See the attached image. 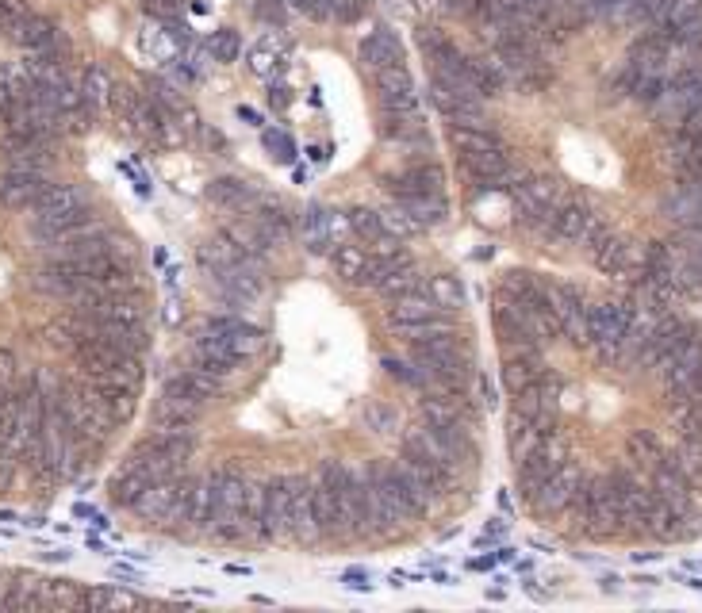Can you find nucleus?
I'll list each match as a JSON object with an SVG mask.
<instances>
[{
    "label": "nucleus",
    "mask_w": 702,
    "mask_h": 613,
    "mask_svg": "<svg viewBox=\"0 0 702 613\" xmlns=\"http://www.w3.org/2000/svg\"><path fill=\"white\" fill-rule=\"evenodd\" d=\"M495 564H499L495 556H472V560H468V568H472V571H492Z\"/></svg>",
    "instance_id": "nucleus-48"
},
{
    "label": "nucleus",
    "mask_w": 702,
    "mask_h": 613,
    "mask_svg": "<svg viewBox=\"0 0 702 613\" xmlns=\"http://www.w3.org/2000/svg\"><path fill=\"white\" fill-rule=\"evenodd\" d=\"M434 315H442V303L430 292V284H419V288H411V292H403V296L392 299L388 322L399 326V322H419V318H434Z\"/></svg>",
    "instance_id": "nucleus-14"
},
{
    "label": "nucleus",
    "mask_w": 702,
    "mask_h": 613,
    "mask_svg": "<svg viewBox=\"0 0 702 613\" xmlns=\"http://www.w3.org/2000/svg\"><path fill=\"white\" fill-rule=\"evenodd\" d=\"M307 158H311V161H327V150H323V146H307Z\"/></svg>",
    "instance_id": "nucleus-50"
},
{
    "label": "nucleus",
    "mask_w": 702,
    "mask_h": 613,
    "mask_svg": "<svg viewBox=\"0 0 702 613\" xmlns=\"http://www.w3.org/2000/svg\"><path fill=\"white\" fill-rule=\"evenodd\" d=\"M580 483H584V472L576 464H561L553 476L545 479V487L530 502H534V510H541V514H564V510H572Z\"/></svg>",
    "instance_id": "nucleus-5"
},
{
    "label": "nucleus",
    "mask_w": 702,
    "mask_h": 613,
    "mask_svg": "<svg viewBox=\"0 0 702 613\" xmlns=\"http://www.w3.org/2000/svg\"><path fill=\"white\" fill-rule=\"evenodd\" d=\"M131 510L154 525L185 522V476L181 479H154Z\"/></svg>",
    "instance_id": "nucleus-2"
},
{
    "label": "nucleus",
    "mask_w": 702,
    "mask_h": 613,
    "mask_svg": "<svg viewBox=\"0 0 702 613\" xmlns=\"http://www.w3.org/2000/svg\"><path fill=\"white\" fill-rule=\"evenodd\" d=\"M238 119H246V123H254V127H261V115L254 112V108H246V104L238 108Z\"/></svg>",
    "instance_id": "nucleus-49"
},
{
    "label": "nucleus",
    "mask_w": 702,
    "mask_h": 613,
    "mask_svg": "<svg viewBox=\"0 0 702 613\" xmlns=\"http://www.w3.org/2000/svg\"><path fill=\"white\" fill-rule=\"evenodd\" d=\"M311 510H315V522H319V533H338V491L327 487V483H311Z\"/></svg>",
    "instance_id": "nucleus-23"
},
{
    "label": "nucleus",
    "mask_w": 702,
    "mask_h": 613,
    "mask_svg": "<svg viewBox=\"0 0 702 613\" xmlns=\"http://www.w3.org/2000/svg\"><path fill=\"white\" fill-rule=\"evenodd\" d=\"M442 184H445V173L442 165H411V169H403V173H388L384 177V188L396 196L399 204H407V200H419V196H442Z\"/></svg>",
    "instance_id": "nucleus-3"
},
{
    "label": "nucleus",
    "mask_w": 702,
    "mask_h": 613,
    "mask_svg": "<svg viewBox=\"0 0 702 613\" xmlns=\"http://www.w3.org/2000/svg\"><path fill=\"white\" fill-rule=\"evenodd\" d=\"M373 89H376L380 100H392V96H407V92H415V85H411V73H407V69L392 66V69H376Z\"/></svg>",
    "instance_id": "nucleus-29"
},
{
    "label": "nucleus",
    "mask_w": 702,
    "mask_h": 613,
    "mask_svg": "<svg viewBox=\"0 0 702 613\" xmlns=\"http://www.w3.org/2000/svg\"><path fill=\"white\" fill-rule=\"evenodd\" d=\"M350 479H353V472L346 468V464H338V460H327V464H323V472H319V483H327V487H334V491H338V487H346Z\"/></svg>",
    "instance_id": "nucleus-44"
},
{
    "label": "nucleus",
    "mask_w": 702,
    "mask_h": 613,
    "mask_svg": "<svg viewBox=\"0 0 702 613\" xmlns=\"http://www.w3.org/2000/svg\"><path fill=\"white\" fill-rule=\"evenodd\" d=\"M269 491V518L281 525V533H288V514H292V495H296V476H277L265 479Z\"/></svg>",
    "instance_id": "nucleus-20"
},
{
    "label": "nucleus",
    "mask_w": 702,
    "mask_h": 613,
    "mask_svg": "<svg viewBox=\"0 0 702 613\" xmlns=\"http://www.w3.org/2000/svg\"><path fill=\"white\" fill-rule=\"evenodd\" d=\"M384 135L392 138V142H426L430 146V138H426V123H422L419 112L411 115H388V123H384Z\"/></svg>",
    "instance_id": "nucleus-30"
},
{
    "label": "nucleus",
    "mask_w": 702,
    "mask_h": 613,
    "mask_svg": "<svg viewBox=\"0 0 702 613\" xmlns=\"http://www.w3.org/2000/svg\"><path fill=\"white\" fill-rule=\"evenodd\" d=\"M668 165L676 184H699L702 181V142H691L683 150H668Z\"/></svg>",
    "instance_id": "nucleus-24"
},
{
    "label": "nucleus",
    "mask_w": 702,
    "mask_h": 613,
    "mask_svg": "<svg viewBox=\"0 0 702 613\" xmlns=\"http://www.w3.org/2000/svg\"><path fill=\"white\" fill-rule=\"evenodd\" d=\"M254 12H258V20L281 27V23H284V0H261Z\"/></svg>",
    "instance_id": "nucleus-45"
},
{
    "label": "nucleus",
    "mask_w": 702,
    "mask_h": 613,
    "mask_svg": "<svg viewBox=\"0 0 702 613\" xmlns=\"http://www.w3.org/2000/svg\"><path fill=\"white\" fill-rule=\"evenodd\" d=\"M330 261H334V273L350 284H365V269H369V253L353 242H342L330 250Z\"/></svg>",
    "instance_id": "nucleus-19"
},
{
    "label": "nucleus",
    "mask_w": 702,
    "mask_h": 613,
    "mask_svg": "<svg viewBox=\"0 0 702 613\" xmlns=\"http://www.w3.org/2000/svg\"><path fill=\"white\" fill-rule=\"evenodd\" d=\"M361 418H365V426H369V430H373V433H388V430H396V410H392V407H384V403H369Z\"/></svg>",
    "instance_id": "nucleus-40"
},
{
    "label": "nucleus",
    "mask_w": 702,
    "mask_h": 613,
    "mask_svg": "<svg viewBox=\"0 0 702 613\" xmlns=\"http://www.w3.org/2000/svg\"><path fill=\"white\" fill-rule=\"evenodd\" d=\"M430 292H434L438 303H445V307H465V288L457 284V276H434V280H430Z\"/></svg>",
    "instance_id": "nucleus-39"
},
{
    "label": "nucleus",
    "mask_w": 702,
    "mask_h": 613,
    "mask_svg": "<svg viewBox=\"0 0 702 613\" xmlns=\"http://www.w3.org/2000/svg\"><path fill=\"white\" fill-rule=\"evenodd\" d=\"M664 449H668V445H664L660 433H653V430H633L630 437H626V453H630V460H637V464H653Z\"/></svg>",
    "instance_id": "nucleus-32"
},
{
    "label": "nucleus",
    "mask_w": 702,
    "mask_h": 613,
    "mask_svg": "<svg viewBox=\"0 0 702 613\" xmlns=\"http://www.w3.org/2000/svg\"><path fill=\"white\" fill-rule=\"evenodd\" d=\"M192 357H196V364H200V368H208V372L223 376V380L231 376L238 364L246 361V357L234 349L231 341L215 338V334H204V330H200V338L192 341Z\"/></svg>",
    "instance_id": "nucleus-9"
},
{
    "label": "nucleus",
    "mask_w": 702,
    "mask_h": 613,
    "mask_svg": "<svg viewBox=\"0 0 702 613\" xmlns=\"http://www.w3.org/2000/svg\"><path fill=\"white\" fill-rule=\"evenodd\" d=\"M668 39H672V46L687 50V54H702V16H695V20H687L683 27H676Z\"/></svg>",
    "instance_id": "nucleus-38"
},
{
    "label": "nucleus",
    "mask_w": 702,
    "mask_h": 613,
    "mask_svg": "<svg viewBox=\"0 0 702 613\" xmlns=\"http://www.w3.org/2000/svg\"><path fill=\"white\" fill-rule=\"evenodd\" d=\"M300 230H304L307 250H311V253L334 250V242H330V211L323 204L304 207V215H300Z\"/></svg>",
    "instance_id": "nucleus-18"
},
{
    "label": "nucleus",
    "mask_w": 702,
    "mask_h": 613,
    "mask_svg": "<svg viewBox=\"0 0 702 613\" xmlns=\"http://www.w3.org/2000/svg\"><path fill=\"white\" fill-rule=\"evenodd\" d=\"M369 12V0H334V8H330V20L338 23H357L361 16Z\"/></svg>",
    "instance_id": "nucleus-42"
},
{
    "label": "nucleus",
    "mask_w": 702,
    "mask_h": 613,
    "mask_svg": "<svg viewBox=\"0 0 702 613\" xmlns=\"http://www.w3.org/2000/svg\"><path fill=\"white\" fill-rule=\"evenodd\" d=\"M12 372H16V357H12L8 349H0V384H8Z\"/></svg>",
    "instance_id": "nucleus-46"
},
{
    "label": "nucleus",
    "mask_w": 702,
    "mask_h": 613,
    "mask_svg": "<svg viewBox=\"0 0 702 613\" xmlns=\"http://www.w3.org/2000/svg\"><path fill=\"white\" fill-rule=\"evenodd\" d=\"M261 146H265L277 161H284V165H292V161L300 158L292 135H284V131H277V127H261Z\"/></svg>",
    "instance_id": "nucleus-36"
},
{
    "label": "nucleus",
    "mask_w": 702,
    "mask_h": 613,
    "mask_svg": "<svg viewBox=\"0 0 702 613\" xmlns=\"http://www.w3.org/2000/svg\"><path fill=\"white\" fill-rule=\"evenodd\" d=\"M4 35H8L16 46H24L27 54H39V50H50V46L62 43L58 27H54L47 16H35V12H27L24 20H16Z\"/></svg>",
    "instance_id": "nucleus-12"
},
{
    "label": "nucleus",
    "mask_w": 702,
    "mask_h": 613,
    "mask_svg": "<svg viewBox=\"0 0 702 613\" xmlns=\"http://www.w3.org/2000/svg\"><path fill=\"white\" fill-rule=\"evenodd\" d=\"M695 16H702V0H664L660 12H656L653 27L660 35H672L676 27H683V23L695 20Z\"/></svg>",
    "instance_id": "nucleus-21"
},
{
    "label": "nucleus",
    "mask_w": 702,
    "mask_h": 613,
    "mask_svg": "<svg viewBox=\"0 0 702 613\" xmlns=\"http://www.w3.org/2000/svg\"><path fill=\"white\" fill-rule=\"evenodd\" d=\"M545 372V357L541 349H507L503 353V384H507V395H522L541 380Z\"/></svg>",
    "instance_id": "nucleus-7"
},
{
    "label": "nucleus",
    "mask_w": 702,
    "mask_h": 613,
    "mask_svg": "<svg viewBox=\"0 0 702 613\" xmlns=\"http://www.w3.org/2000/svg\"><path fill=\"white\" fill-rule=\"evenodd\" d=\"M269 104H273L277 112H284V108H288V89H284V85H273V89H269Z\"/></svg>",
    "instance_id": "nucleus-47"
},
{
    "label": "nucleus",
    "mask_w": 702,
    "mask_h": 613,
    "mask_svg": "<svg viewBox=\"0 0 702 613\" xmlns=\"http://www.w3.org/2000/svg\"><path fill=\"white\" fill-rule=\"evenodd\" d=\"M561 4H568V0H561Z\"/></svg>",
    "instance_id": "nucleus-51"
},
{
    "label": "nucleus",
    "mask_w": 702,
    "mask_h": 613,
    "mask_svg": "<svg viewBox=\"0 0 702 613\" xmlns=\"http://www.w3.org/2000/svg\"><path fill=\"white\" fill-rule=\"evenodd\" d=\"M346 223H350L353 234H357L365 246H380V242L388 238L384 215H376L373 207H353V211H346Z\"/></svg>",
    "instance_id": "nucleus-25"
},
{
    "label": "nucleus",
    "mask_w": 702,
    "mask_h": 613,
    "mask_svg": "<svg viewBox=\"0 0 702 613\" xmlns=\"http://www.w3.org/2000/svg\"><path fill=\"white\" fill-rule=\"evenodd\" d=\"M668 58H672V39L660 35V31H649L630 46V66L641 69V73H660Z\"/></svg>",
    "instance_id": "nucleus-15"
},
{
    "label": "nucleus",
    "mask_w": 702,
    "mask_h": 613,
    "mask_svg": "<svg viewBox=\"0 0 702 613\" xmlns=\"http://www.w3.org/2000/svg\"><path fill=\"white\" fill-rule=\"evenodd\" d=\"M204 334H215V338L231 341L242 357H254L261 349L258 326H250V322H242V318H234V315H208L204 318Z\"/></svg>",
    "instance_id": "nucleus-10"
},
{
    "label": "nucleus",
    "mask_w": 702,
    "mask_h": 613,
    "mask_svg": "<svg viewBox=\"0 0 702 613\" xmlns=\"http://www.w3.org/2000/svg\"><path fill=\"white\" fill-rule=\"evenodd\" d=\"M403 211H407L411 223H419V227H438L445 215H449V207H445L442 196H419V200H407Z\"/></svg>",
    "instance_id": "nucleus-31"
},
{
    "label": "nucleus",
    "mask_w": 702,
    "mask_h": 613,
    "mask_svg": "<svg viewBox=\"0 0 702 613\" xmlns=\"http://www.w3.org/2000/svg\"><path fill=\"white\" fill-rule=\"evenodd\" d=\"M453 146L461 154H472V150H495L499 138L492 131H484V127H453Z\"/></svg>",
    "instance_id": "nucleus-34"
},
{
    "label": "nucleus",
    "mask_w": 702,
    "mask_h": 613,
    "mask_svg": "<svg viewBox=\"0 0 702 613\" xmlns=\"http://www.w3.org/2000/svg\"><path fill=\"white\" fill-rule=\"evenodd\" d=\"M139 602L142 598L135 591H116V587H89L85 591V610H127Z\"/></svg>",
    "instance_id": "nucleus-27"
},
{
    "label": "nucleus",
    "mask_w": 702,
    "mask_h": 613,
    "mask_svg": "<svg viewBox=\"0 0 702 613\" xmlns=\"http://www.w3.org/2000/svg\"><path fill=\"white\" fill-rule=\"evenodd\" d=\"M150 483H154V479L146 476V472L131 468V464H123V472H119V476L108 483V499L116 502L119 510H131V506L142 499V491H146Z\"/></svg>",
    "instance_id": "nucleus-16"
},
{
    "label": "nucleus",
    "mask_w": 702,
    "mask_h": 613,
    "mask_svg": "<svg viewBox=\"0 0 702 613\" xmlns=\"http://www.w3.org/2000/svg\"><path fill=\"white\" fill-rule=\"evenodd\" d=\"M96 223V211L89 204H77V207H66V211H54V215H35L31 219V234L39 238V242H58V238H66L73 230L81 227H93Z\"/></svg>",
    "instance_id": "nucleus-8"
},
{
    "label": "nucleus",
    "mask_w": 702,
    "mask_h": 613,
    "mask_svg": "<svg viewBox=\"0 0 702 613\" xmlns=\"http://www.w3.org/2000/svg\"><path fill=\"white\" fill-rule=\"evenodd\" d=\"M246 483H250V479L242 476L238 468H215V472H208L211 525H215V529L246 518V514H242V510H246Z\"/></svg>",
    "instance_id": "nucleus-1"
},
{
    "label": "nucleus",
    "mask_w": 702,
    "mask_h": 613,
    "mask_svg": "<svg viewBox=\"0 0 702 613\" xmlns=\"http://www.w3.org/2000/svg\"><path fill=\"white\" fill-rule=\"evenodd\" d=\"M357 58H361V66L365 69H392V66H403V43H399L396 35L388 31V27H380L373 35H365L361 46H357Z\"/></svg>",
    "instance_id": "nucleus-11"
},
{
    "label": "nucleus",
    "mask_w": 702,
    "mask_h": 613,
    "mask_svg": "<svg viewBox=\"0 0 702 613\" xmlns=\"http://www.w3.org/2000/svg\"><path fill=\"white\" fill-rule=\"evenodd\" d=\"M664 92H668V81H664V73H641L630 96L637 100V104H645V108H656Z\"/></svg>",
    "instance_id": "nucleus-35"
},
{
    "label": "nucleus",
    "mask_w": 702,
    "mask_h": 613,
    "mask_svg": "<svg viewBox=\"0 0 702 613\" xmlns=\"http://www.w3.org/2000/svg\"><path fill=\"white\" fill-rule=\"evenodd\" d=\"M468 77H472V85H476V92H480V100H492V96H499V89L507 85V73L495 66V62H488V58H472L468 54Z\"/></svg>",
    "instance_id": "nucleus-22"
},
{
    "label": "nucleus",
    "mask_w": 702,
    "mask_h": 613,
    "mask_svg": "<svg viewBox=\"0 0 702 613\" xmlns=\"http://www.w3.org/2000/svg\"><path fill=\"white\" fill-rule=\"evenodd\" d=\"M284 4H292L296 12H304L307 20L315 23L330 20V8H334V0H284Z\"/></svg>",
    "instance_id": "nucleus-43"
},
{
    "label": "nucleus",
    "mask_w": 702,
    "mask_h": 613,
    "mask_svg": "<svg viewBox=\"0 0 702 613\" xmlns=\"http://www.w3.org/2000/svg\"><path fill=\"white\" fill-rule=\"evenodd\" d=\"M77 204H85V192H81V188H73V184H50L47 196L31 207V211H35V215H54V211H66V207H77Z\"/></svg>",
    "instance_id": "nucleus-28"
},
{
    "label": "nucleus",
    "mask_w": 702,
    "mask_h": 613,
    "mask_svg": "<svg viewBox=\"0 0 702 613\" xmlns=\"http://www.w3.org/2000/svg\"><path fill=\"white\" fill-rule=\"evenodd\" d=\"M595 223V211L584 204V200H561L553 207V219H549V230L557 238H568V242H584L587 227Z\"/></svg>",
    "instance_id": "nucleus-13"
},
{
    "label": "nucleus",
    "mask_w": 702,
    "mask_h": 613,
    "mask_svg": "<svg viewBox=\"0 0 702 613\" xmlns=\"http://www.w3.org/2000/svg\"><path fill=\"white\" fill-rule=\"evenodd\" d=\"M587 253H591V261H595V269L607 273V276H626V273H637V269H641V250L633 246L630 238L614 234V230H610L599 246H591Z\"/></svg>",
    "instance_id": "nucleus-6"
},
{
    "label": "nucleus",
    "mask_w": 702,
    "mask_h": 613,
    "mask_svg": "<svg viewBox=\"0 0 702 613\" xmlns=\"http://www.w3.org/2000/svg\"><path fill=\"white\" fill-rule=\"evenodd\" d=\"M50 181L43 177V169H8L0 177V204L12 211H27L47 196Z\"/></svg>",
    "instance_id": "nucleus-4"
},
{
    "label": "nucleus",
    "mask_w": 702,
    "mask_h": 613,
    "mask_svg": "<svg viewBox=\"0 0 702 613\" xmlns=\"http://www.w3.org/2000/svg\"><path fill=\"white\" fill-rule=\"evenodd\" d=\"M112 77H108V69L100 66H85V73H81V96H85V104H108V92H112Z\"/></svg>",
    "instance_id": "nucleus-33"
},
{
    "label": "nucleus",
    "mask_w": 702,
    "mask_h": 613,
    "mask_svg": "<svg viewBox=\"0 0 702 613\" xmlns=\"http://www.w3.org/2000/svg\"><path fill=\"white\" fill-rule=\"evenodd\" d=\"M208 200L219 207H227V211H242V207L254 204V192L242 181H234V177H223V181H215L208 188Z\"/></svg>",
    "instance_id": "nucleus-26"
},
{
    "label": "nucleus",
    "mask_w": 702,
    "mask_h": 613,
    "mask_svg": "<svg viewBox=\"0 0 702 613\" xmlns=\"http://www.w3.org/2000/svg\"><path fill=\"white\" fill-rule=\"evenodd\" d=\"M185 522L192 529H211V487L208 476L185 479Z\"/></svg>",
    "instance_id": "nucleus-17"
},
{
    "label": "nucleus",
    "mask_w": 702,
    "mask_h": 613,
    "mask_svg": "<svg viewBox=\"0 0 702 613\" xmlns=\"http://www.w3.org/2000/svg\"><path fill=\"white\" fill-rule=\"evenodd\" d=\"M204 46L211 50V58H215V62H234V58L242 54V39H238V31H231V27L215 31Z\"/></svg>",
    "instance_id": "nucleus-37"
},
{
    "label": "nucleus",
    "mask_w": 702,
    "mask_h": 613,
    "mask_svg": "<svg viewBox=\"0 0 702 613\" xmlns=\"http://www.w3.org/2000/svg\"><path fill=\"white\" fill-rule=\"evenodd\" d=\"M672 131H679L687 142H702V104L683 108V112H679V123L672 127Z\"/></svg>",
    "instance_id": "nucleus-41"
}]
</instances>
